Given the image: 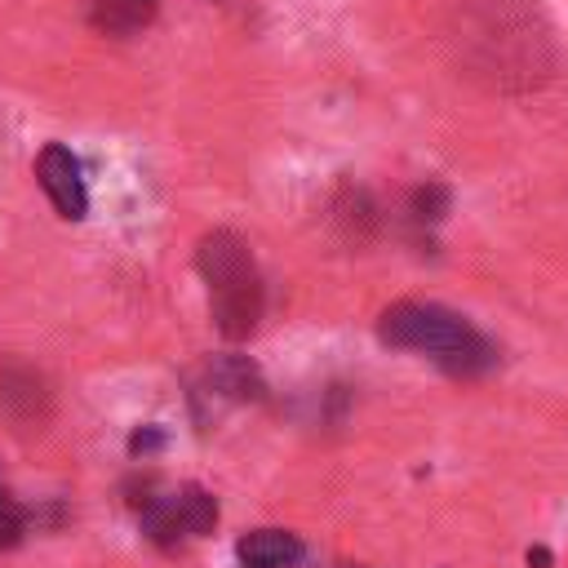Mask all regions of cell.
<instances>
[{
    "mask_svg": "<svg viewBox=\"0 0 568 568\" xmlns=\"http://www.w3.org/2000/svg\"><path fill=\"white\" fill-rule=\"evenodd\" d=\"M462 49L493 89H537L555 67L546 22L524 0H470L462 13Z\"/></svg>",
    "mask_w": 568,
    "mask_h": 568,
    "instance_id": "1",
    "label": "cell"
},
{
    "mask_svg": "<svg viewBox=\"0 0 568 568\" xmlns=\"http://www.w3.org/2000/svg\"><path fill=\"white\" fill-rule=\"evenodd\" d=\"M195 266L209 280V306L222 337L240 342L262 320V275L248 244L235 231H209L195 248Z\"/></svg>",
    "mask_w": 568,
    "mask_h": 568,
    "instance_id": "2",
    "label": "cell"
},
{
    "mask_svg": "<svg viewBox=\"0 0 568 568\" xmlns=\"http://www.w3.org/2000/svg\"><path fill=\"white\" fill-rule=\"evenodd\" d=\"M382 342L404 346V351H426L435 355L448 373H484L493 364V346L448 306L435 302H395L382 324H377Z\"/></svg>",
    "mask_w": 568,
    "mask_h": 568,
    "instance_id": "3",
    "label": "cell"
},
{
    "mask_svg": "<svg viewBox=\"0 0 568 568\" xmlns=\"http://www.w3.org/2000/svg\"><path fill=\"white\" fill-rule=\"evenodd\" d=\"M213 524H217V501L200 484L142 501V532L164 550H173L182 537H204Z\"/></svg>",
    "mask_w": 568,
    "mask_h": 568,
    "instance_id": "4",
    "label": "cell"
},
{
    "mask_svg": "<svg viewBox=\"0 0 568 568\" xmlns=\"http://www.w3.org/2000/svg\"><path fill=\"white\" fill-rule=\"evenodd\" d=\"M36 178H40V186H44V195L53 200V209L62 213V217H71V222H80L84 217V209H89V195H84V178H80V160L67 151V146H44L40 151V160H36Z\"/></svg>",
    "mask_w": 568,
    "mask_h": 568,
    "instance_id": "5",
    "label": "cell"
},
{
    "mask_svg": "<svg viewBox=\"0 0 568 568\" xmlns=\"http://www.w3.org/2000/svg\"><path fill=\"white\" fill-rule=\"evenodd\" d=\"M0 413L18 426L49 417V390L31 368H0Z\"/></svg>",
    "mask_w": 568,
    "mask_h": 568,
    "instance_id": "6",
    "label": "cell"
},
{
    "mask_svg": "<svg viewBox=\"0 0 568 568\" xmlns=\"http://www.w3.org/2000/svg\"><path fill=\"white\" fill-rule=\"evenodd\" d=\"M235 555L244 568H293L302 559V541L284 528H253L235 541Z\"/></svg>",
    "mask_w": 568,
    "mask_h": 568,
    "instance_id": "7",
    "label": "cell"
},
{
    "mask_svg": "<svg viewBox=\"0 0 568 568\" xmlns=\"http://www.w3.org/2000/svg\"><path fill=\"white\" fill-rule=\"evenodd\" d=\"M160 0H89V22L106 36H133L155 18Z\"/></svg>",
    "mask_w": 568,
    "mask_h": 568,
    "instance_id": "8",
    "label": "cell"
},
{
    "mask_svg": "<svg viewBox=\"0 0 568 568\" xmlns=\"http://www.w3.org/2000/svg\"><path fill=\"white\" fill-rule=\"evenodd\" d=\"M213 382H217L226 395H235V399H262V377H257V368H253L248 359H240V355L217 359V364H213Z\"/></svg>",
    "mask_w": 568,
    "mask_h": 568,
    "instance_id": "9",
    "label": "cell"
},
{
    "mask_svg": "<svg viewBox=\"0 0 568 568\" xmlns=\"http://www.w3.org/2000/svg\"><path fill=\"white\" fill-rule=\"evenodd\" d=\"M22 532H27V515H22V506L0 488V550L18 546V541H22Z\"/></svg>",
    "mask_w": 568,
    "mask_h": 568,
    "instance_id": "10",
    "label": "cell"
},
{
    "mask_svg": "<svg viewBox=\"0 0 568 568\" xmlns=\"http://www.w3.org/2000/svg\"><path fill=\"white\" fill-rule=\"evenodd\" d=\"M444 204H448V191L444 186H422L417 195H413V209H417V217H444Z\"/></svg>",
    "mask_w": 568,
    "mask_h": 568,
    "instance_id": "11",
    "label": "cell"
},
{
    "mask_svg": "<svg viewBox=\"0 0 568 568\" xmlns=\"http://www.w3.org/2000/svg\"><path fill=\"white\" fill-rule=\"evenodd\" d=\"M528 564H537V568H546V564H550V555H546V550L537 546V550H528Z\"/></svg>",
    "mask_w": 568,
    "mask_h": 568,
    "instance_id": "12",
    "label": "cell"
}]
</instances>
